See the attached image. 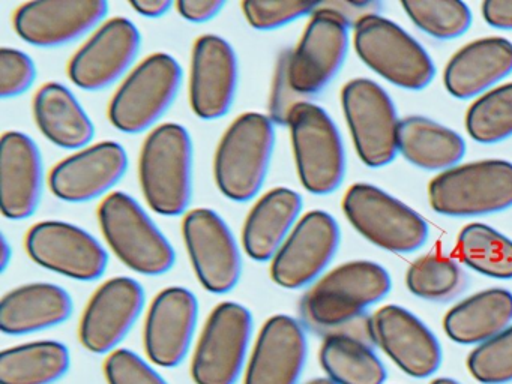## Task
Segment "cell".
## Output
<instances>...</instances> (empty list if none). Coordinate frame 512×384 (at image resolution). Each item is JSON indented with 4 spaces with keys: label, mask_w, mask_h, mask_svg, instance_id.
I'll return each mask as SVG.
<instances>
[{
    "label": "cell",
    "mask_w": 512,
    "mask_h": 384,
    "mask_svg": "<svg viewBox=\"0 0 512 384\" xmlns=\"http://www.w3.org/2000/svg\"><path fill=\"white\" fill-rule=\"evenodd\" d=\"M392 290V279L382 264L353 260L317 279L302 299L304 320L326 335L347 332L370 342L365 311L382 302Z\"/></svg>",
    "instance_id": "6da1fadb"
},
{
    "label": "cell",
    "mask_w": 512,
    "mask_h": 384,
    "mask_svg": "<svg viewBox=\"0 0 512 384\" xmlns=\"http://www.w3.org/2000/svg\"><path fill=\"white\" fill-rule=\"evenodd\" d=\"M194 150L190 132L163 123L149 132L139 156V182L146 204L161 216L185 215L193 200Z\"/></svg>",
    "instance_id": "7a4b0ae2"
},
{
    "label": "cell",
    "mask_w": 512,
    "mask_h": 384,
    "mask_svg": "<svg viewBox=\"0 0 512 384\" xmlns=\"http://www.w3.org/2000/svg\"><path fill=\"white\" fill-rule=\"evenodd\" d=\"M274 125L271 117L248 111L226 129L214 156L215 185L224 197L245 203L262 191L274 155Z\"/></svg>",
    "instance_id": "3957f363"
},
{
    "label": "cell",
    "mask_w": 512,
    "mask_h": 384,
    "mask_svg": "<svg viewBox=\"0 0 512 384\" xmlns=\"http://www.w3.org/2000/svg\"><path fill=\"white\" fill-rule=\"evenodd\" d=\"M98 222L119 261L143 276H161L175 266L176 252L154 219L127 192L107 195L98 207Z\"/></svg>",
    "instance_id": "277c9868"
},
{
    "label": "cell",
    "mask_w": 512,
    "mask_h": 384,
    "mask_svg": "<svg viewBox=\"0 0 512 384\" xmlns=\"http://www.w3.org/2000/svg\"><path fill=\"white\" fill-rule=\"evenodd\" d=\"M353 47L367 68L400 89H425L436 75L422 44L383 15H367L353 26Z\"/></svg>",
    "instance_id": "5b68a950"
},
{
    "label": "cell",
    "mask_w": 512,
    "mask_h": 384,
    "mask_svg": "<svg viewBox=\"0 0 512 384\" xmlns=\"http://www.w3.org/2000/svg\"><path fill=\"white\" fill-rule=\"evenodd\" d=\"M431 209L449 218H476L512 207V162L482 159L443 171L428 185Z\"/></svg>",
    "instance_id": "8992f818"
},
{
    "label": "cell",
    "mask_w": 512,
    "mask_h": 384,
    "mask_svg": "<svg viewBox=\"0 0 512 384\" xmlns=\"http://www.w3.org/2000/svg\"><path fill=\"white\" fill-rule=\"evenodd\" d=\"M286 125L302 186L313 195L337 191L346 176V150L340 129L328 111L301 101L290 111Z\"/></svg>",
    "instance_id": "52a82bcc"
},
{
    "label": "cell",
    "mask_w": 512,
    "mask_h": 384,
    "mask_svg": "<svg viewBox=\"0 0 512 384\" xmlns=\"http://www.w3.org/2000/svg\"><path fill=\"white\" fill-rule=\"evenodd\" d=\"M341 207L355 231L383 251L412 254L430 236L427 221L415 209L370 183L350 186Z\"/></svg>",
    "instance_id": "ba28073f"
},
{
    "label": "cell",
    "mask_w": 512,
    "mask_h": 384,
    "mask_svg": "<svg viewBox=\"0 0 512 384\" xmlns=\"http://www.w3.org/2000/svg\"><path fill=\"white\" fill-rule=\"evenodd\" d=\"M181 84L178 60L167 53L151 54L119 84L107 111L110 123L124 134L152 131L172 107Z\"/></svg>",
    "instance_id": "9c48e42d"
},
{
    "label": "cell",
    "mask_w": 512,
    "mask_h": 384,
    "mask_svg": "<svg viewBox=\"0 0 512 384\" xmlns=\"http://www.w3.org/2000/svg\"><path fill=\"white\" fill-rule=\"evenodd\" d=\"M341 108L362 164L374 170L391 164L401 120L389 93L370 78H353L341 90Z\"/></svg>",
    "instance_id": "30bf717a"
},
{
    "label": "cell",
    "mask_w": 512,
    "mask_h": 384,
    "mask_svg": "<svg viewBox=\"0 0 512 384\" xmlns=\"http://www.w3.org/2000/svg\"><path fill=\"white\" fill-rule=\"evenodd\" d=\"M253 315L241 303L223 302L212 309L191 362L196 384H236L248 362Z\"/></svg>",
    "instance_id": "8fae6325"
},
{
    "label": "cell",
    "mask_w": 512,
    "mask_h": 384,
    "mask_svg": "<svg viewBox=\"0 0 512 384\" xmlns=\"http://www.w3.org/2000/svg\"><path fill=\"white\" fill-rule=\"evenodd\" d=\"M350 26L340 12L320 2L287 57V78L296 95H316L337 77L349 51Z\"/></svg>",
    "instance_id": "7c38bea8"
},
{
    "label": "cell",
    "mask_w": 512,
    "mask_h": 384,
    "mask_svg": "<svg viewBox=\"0 0 512 384\" xmlns=\"http://www.w3.org/2000/svg\"><path fill=\"white\" fill-rule=\"evenodd\" d=\"M182 236L202 287L212 294L230 293L241 281L242 255L223 216L206 207L188 210L182 221Z\"/></svg>",
    "instance_id": "4fadbf2b"
},
{
    "label": "cell",
    "mask_w": 512,
    "mask_h": 384,
    "mask_svg": "<svg viewBox=\"0 0 512 384\" xmlns=\"http://www.w3.org/2000/svg\"><path fill=\"white\" fill-rule=\"evenodd\" d=\"M337 219L325 210L301 216L271 261V278L286 290L311 287L326 273L340 248Z\"/></svg>",
    "instance_id": "5bb4252c"
},
{
    "label": "cell",
    "mask_w": 512,
    "mask_h": 384,
    "mask_svg": "<svg viewBox=\"0 0 512 384\" xmlns=\"http://www.w3.org/2000/svg\"><path fill=\"white\" fill-rule=\"evenodd\" d=\"M25 246L38 266L74 281H97L109 266V254L100 240L71 222L41 221L32 225Z\"/></svg>",
    "instance_id": "9a60e30c"
},
{
    "label": "cell",
    "mask_w": 512,
    "mask_h": 384,
    "mask_svg": "<svg viewBox=\"0 0 512 384\" xmlns=\"http://www.w3.org/2000/svg\"><path fill=\"white\" fill-rule=\"evenodd\" d=\"M142 35L133 21L125 17L104 21L68 63L71 83L86 92L113 86L130 74L139 56Z\"/></svg>",
    "instance_id": "2e32d148"
},
{
    "label": "cell",
    "mask_w": 512,
    "mask_h": 384,
    "mask_svg": "<svg viewBox=\"0 0 512 384\" xmlns=\"http://www.w3.org/2000/svg\"><path fill=\"white\" fill-rule=\"evenodd\" d=\"M368 336L395 366L412 378H428L442 365V347L430 327L400 305H385L368 318Z\"/></svg>",
    "instance_id": "e0dca14e"
},
{
    "label": "cell",
    "mask_w": 512,
    "mask_h": 384,
    "mask_svg": "<svg viewBox=\"0 0 512 384\" xmlns=\"http://www.w3.org/2000/svg\"><path fill=\"white\" fill-rule=\"evenodd\" d=\"M109 9L106 0H34L16 9L13 26L34 47H64L94 33Z\"/></svg>",
    "instance_id": "ac0fdd59"
},
{
    "label": "cell",
    "mask_w": 512,
    "mask_h": 384,
    "mask_svg": "<svg viewBox=\"0 0 512 384\" xmlns=\"http://www.w3.org/2000/svg\"><path fill=\"white\" fill-rule=\"evenodd\" d=\"M146 294L130 276H116L92 294L80 320L79 338L94 354H110L127 338L142 315Z\"/></svg>",
    "instance_id": "d6986e66"
},
{
    "label": "cell",
    "mask_w": 512,
    "mask_h": 384,
    "mask_svg": "<svg viewBox=\"0 0 512 384\" xmlns=\"http://www.w3.org/2000/svg\"><path fill=\"white\" fill-rule=\"evenodd\" d=\"M128 153L118 141H100L71 153L49 174L52 194L67 203H88L106 198L124 179Z\"/></svg>",
    "instance_id": "ffe728a7"
},
{
    "label": "cell",
    "mask_w": 512,
    "mask_h": 384,
    "mask_svg": "<svg viewBox=\"0 0 512 384\" xmlns=\"http://www.w3.org/2000/svg\"><path fill=\"white\" fill-rule=\"evenodd\" d=\"M239 62L235 48L220 35L200 36L194 42L190 66V105L197 117L217 120L235 102Z\"/></svg>",
    "instance_id": "44dd1931"
},
{
    "label": "cell",
    "mask_w": 512,
    "mask_h": 384,
    "mask_svg": "<svg viewBox=\"0 0 512 384\" xmlns=\"http://www.w3.org/2000/svg\"><path fill=\"white\" fill-rule=\"evenodd\" d=\"M199 321V300L185 287L164 288L149 305L143 345L149 360L161 368H176L190 353Z\"/></svg>",
    "instance_id": "7402d4cb"
},
{
    "label": "cell",
    "mask_w": 512,
    "mask_h": 384,
    "mask_svg": "<svg viewBox=\"0 0 512 384\" xmlns=\"http://www.w3.org/2000/svg\"><path fill=\"white\" fill-rule=\"evenodd\" d=\"M308 356L304 326L296 318H269L254 342L244 372V384H299Z\"/></svg>",
    "instance_id": "603a6c76"
},
{
    "label": "cell",
    "mask_w": 512,
    "mask_h": 384,
    "mask_svg": "<svg viewBox=\"0 0 512 384\" xmlns=\"http://www.w3.org/2000/svg\"><path fill=\"white\" fill-rule=\"evenodd\" d=\"M43 185L40 147L25 132H5L0 138V209L5 218H31L40 206Z\"/></svg>",
    "instance_id": "cb8c5ba5"
},
{
    "label": "cell",
    "mask_w": 512,
    "mask_h": 384,
    "mask_svg": "<svg viewBox=\"0 0 512 384\" xmlns=\"http://www.w3.org/2000/svg\"><path fill=\"white\" fill-rule=\"evenodd\" d=\"M512 74V42L502 36L475 39L443 69V86L455 99L479 98Z\"/></svg>",
    "instance_id": "d4e9b609"
},
{
    "label": "cell",
    "mask_w": 512,
    "mask_h": 384,
    "mask_svg": "<svg viewBox=\"0 0 512 384\" xmlns=\"http://www.w3.org/2000/svg\"><path fill=\"white\" fill-rule=\"evenodd\" d=\"M71 294L52 282H32L8 291L0 302V330L31 335L61 326L73 314Z\"/></svg>",
    "instance_id": "484cf974"
},
{
    "label": "cell",
    "mask_w": 512,
    "mask_h": 384,
    "mask_svg": "<svg viewBox=\"0 0 512 384\" xmlns=\"http://www.w3.org/2000/svg\"><path fill=\"white\" fill-rule=\"evenodd\" d=\"M302 197L284 186L269 189L248 212L242 228V248L254 261H272L301 219Z\"/></svg>",
    "instance_id": "4316f807"
},
{
    "label": "cell",
    "mask_w": 512,
    "mask_h": 384,
    "mask_svg": "<svg viewBox=\"0 0 512 384\" xmlns=\"http://www.w3.org/2000/svg\"><path fill=\"white\" fill-rule=\"evenodd\" d=\"M35 125L53 146L77 150L91 146L95 125L73 90L58 81L43 84L34 96Z\"/></svg>",
    "instance_id": "83f0119b"
},
{
    "label": "cell",
    "mask_w": 512,
    "mask_h": 384,
    "mask_svg": "<svg viewBox=\"0 0 512 384\" xmlns=\"http://www.w3.org/2000/svg\"><path fill=\"white\" fill-rule=\"evenodd\" d=\"M512 324V293L491 287L455 303L445 317L443 330L461 345L484 344Z\"/></svg>",
    "instance_id": "f1b7e54d"
},
{
    "label": "cell",
    "mask_w": 512,
    "mask_h": 384,
    "mask_svg": "<svg viewBox=\"0 0 512 384\" xmlns=\"http://www.w3.org/2000/svg\"><path fill=\"white\" fill-rule=\"evenodd\" d=\"M398 153L416 168L440 174L460 165L466 155V141L436 120L409 116L400 122Z\"/></svg>",
    "instance_id": "f546056e"
},
{
    "label": "cell",
    "mask_w": 512,
    "mask_h": 384,
    "mask_svg": "<svg viewBox=\"0 0 512 384\" xmlns=\"http://www.w3.org/2000/svg\"><path fill=\"white\" fill-rule=\"evenodd\" d=\"M374 348L353 333H329L320 347V366L337 384H385L388 372Z\"/></svg>",
    "instance_id": "4dcf8cb0"
},
{
    "label": "cell",
    "mask_w": 512,
    "mask_h": 384,
    "mask_svg": "<svg viewBox=\"0 0 512 384\" xmlns=\"http://www.w3.org/2000/svg\"><path fill=\"white\" fill-rule=\"evenodd\" d=\"M70 366V350L62 342H26L0 353V384H53Z\"/></svg>",
    "instance_id": "1f68e13d"
},
{
    "label": "cell",
    "mask_w": 512,
    "mask_h": 384,
    "mask_svg": "<svg viewBox=\"0 0 512 384\" xmlns=\"http://www.w3.org/2000/svg\"><path fill=\"white\" fill-rule=\"evenodd\" d=\"M461 263L479 275L509 281L512 279V239L491 225L472 222L457 237Z\"/></svg>",
    "instance_id": "d6a6232c"
},
{
    "label": "cell",
    "mask_w": 512,
    "mask_h": 384,
    "mask_svg": "<svg viewBox=\"0 0 512 384\" xmlns=\"http://www.w3.org/2000/svg\"><path fill=\"white\" fill-rule=\"evenodd\" d=\"M466 275L454 258L427 254L416 258L406 272V287L428 302H446L463 291Z\"/></svg>",
    "instance_id": "836d02e7"
},
{
    "label": "cell",
    "mask_w": 512,
    "mask_h": 384,
    "mask_svg": "<svg viewBox=\"0 0 512 384\" xmlns=\"http://www.w3.org/2000/svg\"><path fill=\"white\" fill-rule=\"evenodd\" d=\"M467 134L479 144H497L512 137V81L476 98L464 119Z\"/></svg>",
    "instance_id": "e575fe53"
},
{
    "label": "cell",
    "mask_w": 512,
    "mask_h": 384,
    "mask_svg": "<svg viewBox=\"0 0 512 384\" xmlns=\"http://www.w3.org/2000/svg\"><path fill=\"white\" fill-rule=\"evenodd\" d=\"M401 8L421 32L439 41L460 38L472 26V11L458 0H403Z\"/></svg>",
    "instance_id": "d590c367"
},
{
    "label": "cell",
    "mask_w": 512,
    "mask_h": 384,
    "mask_svg": "<svg viewBox=\"0 0 512 384\" xmlns=\"http://www.w3.org/2000/svg\"><path fill=\"white\" fill-rule=\"evenodd\" d=\"M467 371L481 384L512 383V324L467 356Z\"/></svg>",
    "instance_id": "8d00e7d4"
},
{
    "label": "cell",
    "mask_w": 512,
    "mask_h": 384,
    "mask_svg": "<svg viewBox=\"0 0 512 384\" xmlns=\"http://www.w3.org/2000/svg\"><path fill=\"white\" fill-rule=\"evenodd\" d=\"M320 2L304 0H245L241 3L245 20L253 29L277 30L299 18L311 17Z\"/></svg>",
    "instance_id": "74e56055"
},
{
    "label": "cell",
    "mask_w": 512,
    "mask_h": 384,
    "mask_svg": "<svg viewBox=\"0 0 512 384\" xmlns=\"http://www.w3.org/2000/svg\"><path fill=\"white\" fill-rule=\"evenodd\" d=\"M37 66L25 51L4 47L0 50V95L4 99L22 96L34 86Z\"/></svg>",
    "instance_id": "f35d334b"
},
{
    "label": "cell",
    "mask_w": 512,
    "mask_h": 384,
    "mask_svg": "<svg viewBox=\"0 0 512 384\" xmlns=\"http://www.w3.org/2000/svg\"><path fill=\"white\" fill-rule=\"evenodd\" d=\"M104 375L109 384H169L143 357L127 348L107 356Z\"/></svg>",
    "instance_id": "ab89813d"
},
{
    "label": "cell",
    "mask_w": 512,
    "mask_h": 384,
    "mask_svg": "<svg viewBox=\"0 0 512 384\" xmlns=\"http://www.w3.org/2000/svg\"><path fill=\"white\" fill-rule=\"evenodd\" d=\"M224 0H178L175 3L176 11L191 23H206L217 17L223 11Z\"/></svg>",
    "instance_id": "60d3db41"
},
{
    "label": "cell",
    "mask_w": 512,
    "mask_h": 384,
    "mask_svg": "<svg viewBox=\"0 0 512 384\" xmlns=\"http://www.w3.org/2000/svg\"><path fill=\"white\" fill-rule=\"evenodd\" d=\"M481 14L488 26L512 30V0H487L481 5Z\"/></svg>",
    "instance_id": "b9f144b4"
},
{
    "label": "cell",
    "mask_w": 512,
    "mask_h": 384,
    "mask_svg": "<svg viewBox=\"0 0 512 384\" xmlns=\"http://www.w3.org/2000/svg\"><path fill=\"white\" fill-rule=\"evenodd\" d=\"M326 5L340 12L352 26L367 15L377 14L380 9V3L371 2V0H340V2H326Z\"/></svg>",
    "instance_id": "7bdbcfd3"
},
{
    "label": "cell",
    "mask_w": 512,
    "mask_h": 384,
    "mask_svg": "<svg viewBox=\"0 0 512 384\" xmlns=\"http://www.w3.org/2000/svg\"><path fill=\"white\" fill-rule=\"evenodd\" d=\"M130 6L142 17L160 18L164 17L175 3L172 0H133Z\"/></svg>",
    "instance_id": "ee69618b"
},
{
    "label": "cell",
    "mask_w": 512,
    "mask_h": 384,
    "mask_svg": "<svg viewBox=\"0 0 512 384\" xmlns=\"http://www.w3.org/2000/svg\"><path fill=\"white\" fill-rule=\"evenodd\" d=\"M11 261H13V246L8 242L7 236L2 234V239H0V272H7Z\"/></svg>",
    "instance_id": "f6af8a7d"
},
{
    "label": "cell",
    "mask_w": 512,
    "mask_h": 384,
    "mask_svg": "<svg viewBox=\"0 0 512 384\" xmlns=\"http://www.w3.org/2000/svg\"><path fill=\"white\" fill-rule=\"evenodd\" d=\"M304 384H337L328 377H317L313 378V380L305 381Z\"/></svg>",
    "instance_id": "bcb514c9"
},
{
    "label": "cell",
    "mask_w": 512,
    "mask_h": 384,
    "mask_svg": "<svg viewBox=\"0 0 512 384\" xmlns=\"http://www.w3.org/2000/svg\"><path fill=\"white\" fill-rule=\"evenodd\" d=\"M430 384H460L457 380H454V378L449 377H439L434 378L433 381H431Z\"/></svg>",
    "instance_id": "7dc6e473"
}]
</instances>
